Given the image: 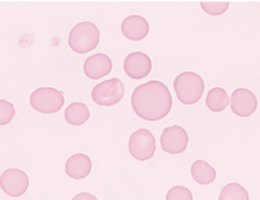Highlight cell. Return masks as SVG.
<instances>
[{"label":"cell","mask_w":260,"mask_h":200,"mask_svg":"<svg viewBox=\"0 0 260 200\" xmlns=\"http://www.w3.org/2000/svg\"><path fill=\"white\" fill-rule=\"evenodd\" d=\"M131 105L141 119L157 121L170 113L173 98L168 87L162 82L154 80L136 88L131 95Z\"/></svg>","instance_id":"1"},{"label":"cell","mask_w":260,"mask_h":200,"mask_svg":"<svg viewBox=\"0 0 260 200\" xmlns=\"http://www.w3.org/2000/svg\"><path fill=\"white\" fill-rule=\"evenodd\" d=\"M173 86L177 97L181 103L192 105L202 97L205 83L199 74L193 72H184L176 77Z\"/></svg>","instance_id":"2"},{"label":"cell","mask_w":260,"mask_h":200,"mask_svg":"<svg viewBox=\"0 0 260 200\" xmlns=\"http://www.w3.org/2000/svg\"><path fill=\"white\" fill-rule=\"evenodd\" d=\"M101 32L90 21L77 23L70 32L69 45L74 52L84 54L94 50L100 42Z\"/></svg>","instance_id":"3"},{"label":"cell","mask_w":260,"mask_h":200,"mask_svg":"<svg viewBox=\"0 0 260 200\" xmlns=\"http://www.w3.org/2000/svg\"><path fill=\"white\" fill-rule=\"evenodd\" d=\"M29 103L35 110L43 114L57 113L63 108V92L53 87H40L31 93Z\"/></svg>","instance_id":"4"},{"label":"cell","mask_w":260,"mask_h":200,"mask_svg":"<svg viewBox=\"0 0 260 200\" xmlns=\"http://www.w3.org/2000/svg\"><path fill=\"white\" fill-rule=\"evenodd\" d=\"M124 83L119 78L106 80L93 88L91 97L101 106L111 107L119 103L125 95Z\"/></svg>","instance_id":"5"},{"label":"cell","mask_w":260,"mask_h":200,"mask_svg":"<svg viewBox=\"0 0 260 200\" xmlns=\"http://www.w3.org/2000/svg\"><path fill=\"white\" fill-rule=\"evenodd\" d=\"M128 150L131 156L140 161L153 157L156 150V140L149 129H139L131 135L128 141Z\"/></svg>","instance_id":"6"},{"label":"cell","mask_w":260,"mask_h":200,"mask_svg":"<svg viewBox=\"0 0 260 200\" xmlns=\"http://www.w3.org/2000/svg\"><path fill=\"white\" fill-rule=\"evenodd\" d=\"M162 150L171 154L183 153L189 143V136L183 127L174 125L165 128L160 138Z\"/></svg>","instance_id":"7"},{"label":"cell","mask_w":260,"mask_h":200,"mask_svg":"<svg viewBox=\"0 0 260 200\" xmlns=\"http://www.w3.org/2000/svg\"><path fill=\"white\" fill-rule=\"evenodd\" d=\"M1 188L5 194L12 197H20L25 193L29 186L28 175L23 171L15 169H8L1 176Z\"/></svg>","instance_id":"8"},{"label":"cell","mask_w":260,"mask_h":200,"mask_svg":"<svg viewBox=\"0 0 260 200\" xmlns=\"http://www.w3.org/2000/svg\"><path fill=\"white\" fill-rule=\"evenodd\" d=\"M231 109L239 117L250 116L256 110L258 101L256 95L246 88L236 89L231 96Z\"/></svg>","instance_id":"9"},{"label":"cell","mask_w":260,"mask_h":200,"mask_svg":"<svg viewBox=\"0 0 260 200\" xmlns=\"http://www.w3.org/2000/svg\"><path fill=\"white\" fill-rule=\"evenodd\" d=\"M124 70L130 78L139 80L148 76L152 70V61L148 55L141 52H134L125 57Z\"/></svg>","instance_id":"10"},{"label":"cell","mask_w":260,"mask_h":200,"mask_svg":"<svg viewBox=\"0 0 260 200\" xmlns=\"http://www.w3.org/2000/svg\"><path fill=\"white\" fill-rule=\"evenodd\" d=\"M113 68L111 58L103 53L91 55L85 60L84 71L85 76L92 80H98L111 73Z\"/></svg>","instance_id":"11"},{"label":"cell","mask_w":260,"mask_h":200,"mask_svg":"<svg viewBox=\"0 0 260 200\" xmlns=\"http://www.w3.org/2000/svg\"><path fill=\"white\" fill-rule=\"evenodd\" d=\"M150 30L148 21L141 15H133L126 17L121 24V31L126 38L140 41L146 38Z\"/></svg>","instance_id":"12"},{"label":"cell","mask_w":260,"mask_h":200,"mask_svg":"<svg viewBox=\"0 0 260 200\" xmlns=\"http://www.w3.org/2000/svg\"><path fill=\"white\" fill-rule=\"evenodd\" d=\"M92 163L90 158L82 153L74 154L66 161V174L74 180H82L88 177L92 171Z\"/></svg>","instance_id":"13"},{"label":"cell","mask_w":260,"mask_h":200,"mask_svg":"<svg viewBox=\"0 0 260 200\" xmlns=\"http://www.w3.org/2000/svg\"><path fill=\"white\" fill-rule=\"evenodd\" d=\"M191 176L198 183L207 185L213 183L216 178V171L212 166L204 160H197L192 164Z\"/></svg>","instance_id":"14"},{"label":"cell","mask_w":260,"mask_h":200,"mask_svg":"<svg viewBox=\"0 0 260 200\" xmlns=\"http://www.w3.org/2000/svg\"><path fill=\"white\" fill-rule=\"evenodd\" d=\"M66 121L72 126L84 124L90 118V113L88 107L83 103L71 104L65 111Z\"/></svg>","instance_id":"15"},{"label":"cell","mask_w":260,"mask_h":200,"mask_svg":"<svg viewBox=\"0 0 260 200\" xmlns=\"http://www.w3.org/2000/svg\"><path fill=\"white\" fill-rule=\"evenodd\" d=\"M229 103V95L226 90L221 87L213 88L206 96V105L214 113L224 111Z\"/></svg>","instance_id":"16"},{"label":"cell","mask_w":260,"mask_h":200,"mask_svg":"<svg viewBox=\"0 0 260 200\" xmlns=\"http://www.w3.org/2000/svg\"><path fill=\"white\" fill-rule=\"evenodd\" d=\"M219 200H249L250 196L246 188L237 183L227 184L222 188Z\"/></svg>","instance_id":"17"},{"label":"cell","mask_w":260,"mask_h":200,"mask_svg":"<svg viewBox=\"0 0 260 200\" xmlns=\"http://www.w3.org/2000/svg\"><path fill=\"white\" fill-rule=\"evenodd\" d=\"M16 111L12 103L6 100H0V125L5 126L12 121Z\"/></svg>","instance_id":"18"},{"label":"cell","mask_w":260,"mask_h":200,"mask_svg":"<svg viewBox=\"0 0 260 200\" xmlns=\"http://www.w3.org/2000/svg\"><path fill=\"white\" fill-rule=\"evenodd\" d=\"M200 5L208 14L218 16L226 12L230 6V2H201Z\"/></svg>","instance_id":"19"},{"label":"cell","mask_w":260,"mask_h":200,"mask_svg":"<svg viewBox=\"0 0 260 200\" xmlns=\"http://www.w3.org/2000/svg\"><path fill=\"white\" fill-rule=\"evenodd\" d=\"M166 200H192L193 196L189 189L183 186H176L168 191Z\"/></svg>","instance_id":"20"},{"label":"cell","mask_w":260,"mask_h":200,"mask_svg":"<svg viewBox=\"0 0 260 200\" xmlns=\"http://www.w3.org/2000/svg\"><path fill=\"white\" fill-rule=\"evenodd\" d=\"M73 199H96V198L92 194L86 193V192H84V193H80L77 194V195L74 197Z\"/></svg>","instance_id":"21"}]
</instances>
